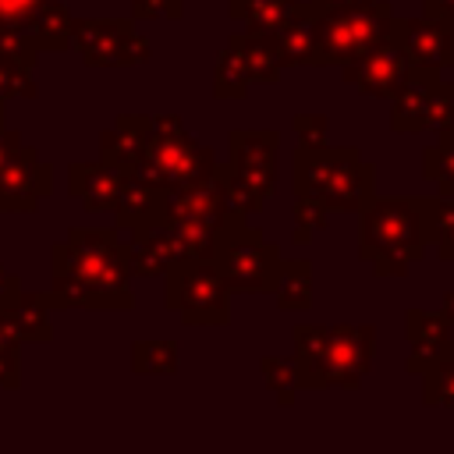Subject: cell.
Masks as SVG:
<instances>
[{"mask_svg":"<svg viewBox=\"0 0 454 454\" xmlns=\"http://www.w3.org/2000/svg\"><path fill=\"white\" fill-rule=\"evenodd\" d=\"M177 259L170 238L163 227H145V231H128V266L131 277H163L167 266Z\"/></svg>","mask_w":454,"mask_h":454,"instance_id":"22","label":"cell"},{"mask_svg":"<svg viewBox=\"0 0 454 454\" xmlns=\"http://www.w3.org/2000/svg\"><path fill=\"white\" fill-rule=\"evenodd\" d=\"M390 21H394V7L387 0H365L344 7L316 4L312 67H344L348 60L369 53L372 46L390 39Z\"/></svg>","mask_w":454,"mask_h":454,"instance_id":"5","label":"cell"},{"mask_svg":"<svg viewBox=\"0 0 454 454\" xmlns=\"http://www.w3.org/2000/svg\"><path fill=\"white\" fill-rule=\"evenodd\" d=\"M149 131H153V117H145V114H121L114 121V128H106L99 135V160L110 163L114 170L128 174L135 167V160L142 156V149L149 142Z\"/></svg>","mask_w":454,"mask_h":454,"instance_id":"17","label":"cell"},{"mask_svg":"<svg viewBox=\"0 0 454 454\" xmlns=\"http://www.w3.org/2000/svg\"><path fill=\"white\" fill-rule=\"evenodd\" d=\"M259 369H262V380L266 387L273 390L277 404L280 408H291L298 401V376H294V362L291 358H280V355H262L259 358Z\"/></svg>","mask_w":454,"mask_h":454,"instance_id":"34","label":"cell"},{"mask_svg":"<svg viewBox=\"0 0 454 454\" xmlns=\"http://www.w3.org/2000/svg\"><path fill=\"white\" fill-rule=\"evenodd\" d=\"M422 177L436 184L440 195H454V138L440 135L422 149Z\"/></svg>","mask_w":454,"mask_h":454,"instance_id":"31","label":"cell"},{"mask_svg":"<svg viewBox=\"0 0 454 454\" xmlns=\"http://www.w3.org/2000/svg\"><path fill=\"white\" fill-rule=\"evenodd\" d=\"M298 0H227V14L245 25V32L273 35Z\"/></svg>","mask_w":454,"mask_h":454,"instance_id":"27","label":"cell"},{"mask_svg":"<svg viewBox=\"0 0 454 454\" xmlns=\"http://www.w3.org/2000/svg\"><path fill=\"white\" fill-rule=\"evenodd\" d=\"M71 25H74L71 11H67L60 0H46V4L35 11V18H32L28 35H32V43L39 46V53H60V50L71 46Z\"/></svg>","mask_w":454,"mask_h":454,"instance_id":"25","label":"cell"},{"mask_svg":"<svg viewBox=\"0 0 454 454\" xmlns=\"http://www.w3.org/2000/svg\"><path fill=\"white\" fill-rule=\"evenodd\" d=\"M422 404L426 408H454V355L422 372Z\"/></svg>","mask_w":454,"mask_h":454,"instance_id":"35","label":"cell"},{"mask_svg":"<svg viewBox=\"0 0 454 454\" xmlns=\"http://www.w3.org/2000/svg\"><path fill=\"white\" fill-rule=\"evenodd\" d=\"M227 46L241 57V64H245V71H248V78L252 82H277L280 78V71H284V64H280V53H277V43H273V35H262V32H231L227 35Z\"/></svg>","mask_w":454,"mask_h":454,"instance_id":"23","label":"cell"},{"mask_svg":"<svg viewBox=\"0 0 454 454\" xmlns=\"http://www.w3.org/2000/svg\"><path fill=\"white\" fill-rule=\"evenodd\" d=\"M248 85H252V78H248L241 57L231 46H223V53L216 60V71H213V96L216 99H245Z\"/></svg>","mask_w":454,"mask_h":454,"instance_id":"33","label":"cell"},{"mask_svg":"<svg viewBox=\"0 0 454 454\" xmlns=\"http://www.w3.org/2000/svg\"><path fill=\"white\" fill-rule=\"evenodd\" d=\"M291 216H294L291 241H294V245H309L312 231H323V227H326L330 209H326V202H323V199H312V195H294Z\"/></svg>","mask_w":454,"mask_h":454,"instance_id":"36","label":"cell"},{"mask_svg":"<svg viewBox=\"0 0 454 454\" xmlns=\"http://www.w3.org/2000/svg\"><path fill=\"white\" fill-rule=\"evenodd\" d=\"M21 333H18V323L7 309H0V351H21Z\"/></svg>","mask_w":454,"mask_h":454,"instance_id":"42","label":"cell"},{"mask_svg":"<svg viewBox=\"0 0 454 454\" xmlns=\"http://www.w3.org/2000/svg\"><path fill=\"white\" fill-rule=\"evenodd\" d=\"M209 259L231 294H273L284 266L280 248L238 209H227V216L220 220Z\"/></svg>","mask_w":454,"mask_h":454,"instance_id":"3","label":"cell"},{"mask_svg":"<svg viewBox=\"0 0 454 454\" xmlns=\"http://www.w3.org/2000/svg\"><path fill=\"white\" fill-rule=\"evenodd\" d=\"M376 355V326L372 323H337L326 326V355H323V383L358 390L372 369Z\"/></svg>","mask_w":454,"mask_h":454,"instance_id":"10","label":"cell"},{"mask_svg":"<svg viewBox=\"0 0 454 454\" xmlns=\"http://www.w3.org/2000/svg\"><path fill=\"white\" fill-rule=\"evenodd\" d=\"M277 145L280 135L270 128H234L227 135V163L213 167L227 206L252 216L266 206L277 184Z\"/></svg>","mask_w":454,"mask_h":454,"instance_id":"4","label":"cell"},{"mask_svg":"<svg viewBox=\"0 0 454 454\" xmlns=\"http://www.w3.org/2000/svg\"><path fill=\"white\" fill-rule=\"evenodd\" d=\"M294 337V376L301 390H326L323 383V355H326V326L323 323H298Z\"/></svg>","mask_w":454,"mask_h":454,"instance_id":"21","label":"cell"},{"mask_svg":"<svg viewBox=\"0 0 454 454\" xmlns=\"http://www.w3.org/2000/svg\"><path fill=\"white\" fill-rule=\"evenodd\" d=\"M330 160H333V145H305L298 142L291 153V188L294 195H312L323 199L326 177H330Z\"/></svg>","mask_w":454,"mask_h":454,"instance_id":"24","label":"cell"},{"mask_svg":"<svg viewBox=\"0 0 454 454\" xmlns=\"http://www.w3.org/2000/svg\"><path fill=\"white\" fill-rule=\"evenodd\" d=\"M131 369L138 376H174L177 372V348L174 340H135L131 344Z\"/></svg>","mask_w":454,"mask_h":454,"instance_id":"32","label":"cell"},{"mask_svg":"<svg viewBox=\"0 0 454 454\" xmlns=\"http://www.w3.org/2000/svg\"><path fill=\"white\" fill-rule=\"evenodd\" d=\"M404 340H408L404 372H411V376H422L429 365L454 355V326L447 323L443 312L408 309L404 312Z\"/></svg>","mask_w":454,"mask_h":454,"instance_id":"14","label":"cell"},{"mask_svg":"<svg viewBox=\"0 0 454 454\" xmlns=\"http://www.w3.org/2000/svg\"><path fill=\"white\" fill-rule=\"evenodd\" d=\"M291 131L298 135V142L305 145H326L330 138V121L323 114H294L291 117Z\"/></svg>","mask_w":454,"mask_h":454,"instance_id":"40","label":"cell"},{"mask_svg":"<svg viewBox=\"0 0 454 454\" xmlns=\"http://www.w3.org/2000/svg\"><path fill=\"white\" fill-rule=\"evenodd\" d=\"M213 167H216V153L209 145H199L184 131L177 114H160V117H153L149 142L128 174H135L138 181H145L153 188L170 192L181 184L206 181L213 174Z\"/></svg>","mask_w":454,"mask_h":454,"instance_id":"6","label":"cell"},{"mask_svg":"<svg viewBox=\"0 0 454 454\" xmlns=\"http://www.w3.org/2000/svg\"><path fill=\"white\" fill-rule=\"evenodd\" d=\"M0 57H7V60H14V64L32 71L35 60H39V46L32 43L28 32H0Z\"/></svg>","mask_w":454,"mask_h":454,"instance_id":"39","label":"cell"},{"mask_svg":"<svg viewBox=\"0 0 454 454\" xmlns=\"http://www.w3.org/2000/svg\"><path fill=\"white\" fill-rule=\"evenodd\" d=\"M43 4L46 0H0V32H28Z\"/></svg>","mask_w":454,"mask_h":454,"instance_id":"38","label":"cell"},{"mask_svg":"<svg viewBox=\"0 0 454 454\" xmlns=\"http://www.w3.org/2000/svg\"><path fill=\"white\" fill-rule=\"evenodd\" d=\"M277 53L284 67H312V50H316V4L298 0L294 11L280 21L273 32Z\"/></svg>","mask_w":454,"mask_h":454,"instance_id":"20","label":"cell"},{"mask_svg":"<svg viewBox=\"0 0 454 454\" xmlns=\"http://www.w3.org/2000/svg\"><path fill=\"white\" fill-rule=\"evenodd\" d=\"M376 195V167L362 160L355 145H333L330 177L323 188V202L330 213H358Z\"/></svg>","mask_w":454,"mask_h":454,"instance_id":"12","label":"cell"},{"mask_svg":"<svg viewBox=\"0 0 454 454\" xmlns=\"http://www.w3.org/2000/svg\"><path fill=\"white\" fill-rule=\"evenodd\" d=\"M160 227H163V234L170 238L177 259H209L216 227H209V223H202V220H174V216L163 220Z\"/></svg>","mask_w":454,"mask_h":454,"instance_id":"29","label":"cell"},{"mask_svg":"<svg viewBox=\"0 0 454 454\" xmlns=\"http://www.w3.org/2000/svg\"><path fill=\"white\" fill-rule=\"evenodd\" d=\"M121 170H114L110 163L96 160V163H71L67 167V192L74 199H82V206L89 213H114L117 192H121Z\"/></svg>","mask_w":454,"mask_h":454,"instance_id":"19","label":"cell"},{"mask_svg":"<svg viewBox=\"0 0 454 454\" xmlns=\"http://www.w3.org/2000/svg\"><path fill=\"white\" fill-rule=\"evenodd\" d=\"M50 309H131V266L128 241H121L117 227L89 231L71 227L64 241L50 252Z\"/></svg>","mask_w":454,"mask_h":454,"instance_id":"1","label":"cell"},{"mask_svg":"<svg viewBox=\"0 0 454 454\" xmlns=\"http://www.w3.org/2000/svg\"><path fill=\"white\" fill-rule=\"evenodd\" d=\"M25 142H21V135L18 131H7V128H0V170L11 163V156L21 149Z\"/></svg>","mask_w":454,"mask_h":454,"instance_id":"44","label":"cell"},{"mask_svg":"<svg viewBox=\"0 0 454 454\" xmlns=\"http://www.w3.org/2000/svg\"><path fill=\"white\" fill-rule=\"evenodd\" d=\"M426 245H433L436 259L454 262V195H440L429 202Z\"/></svg>","mask_w":454,"mask_h":454,"instance_id":"30","label":"cell"},{"mask_svg":"<svg viewBox=\"0 0 454 454\" xmlns=\"http://www.w3.org/2000/svg\"><path fill=\"white\" fill-rule=\"evenodd\" d=\"M71 46L89 67H135L149 60V39L131 18H74Z\"/></svg>","mask_w":454,"mask_h":454,"instance_id":"9","label":"cell"},{"mask_svg":"<svg viewBox=\"0 0 454 454\" xmlns=\"http://www.w3.org/2000/svg\"><path fill=\"white\" fill-rule=\"evenodd\" d=\"M184 0H131V21H156V18H181Z\"/></svg>","mask_w":454,"mask_h":454,"instance_id":"41","label":"cell"},{"mask_svg":"<svg viewBox=\"0 0 454 454\" xmlns=\"http://www.w3.org/2000/svg\"><path fill=\"white\" fill-rule=\"evenodd\" d=\"M18 294H21V280L0 266V309H11Z\"/></svg>","mask_w":454,"mask_h":454,"instance_id":"43","label":"cell"},{"mask_svg":"<svg viewBox=\"0 0 454 454\" xmlns=\"http://www.w3.org/2000/svg\"><path fill=\"white\" fill-rule=\"evenodd\" d=\"M440 312H443V316H447V323L454 326V284H450V291L443 294V305H440Z\"/></svg>","mask_w":454,"mask_h":454,"instance_id":"46","label":"cell"},{"mask_svg":"<svg viewBox=\"0 0 454 454\" xmlns=\"http://www.w3.org/2000/svg\"><path fill=\"white\" fill-rule=\"evenodd\" d=\"M390 39L404 50L408 64L447 71L454 67V21L447 18H394Z\"/></svg>","mask_w":454,"mask_h":454,"instance_id":"11","label":"cell"},{"mask_svg":"<svg viewBox=\"0 0 454 454\" xmlns=\"http://www.w3.org/2000/svg\"><path fill=\"white\" fill-rule=\"evenodd\" d=\"M7 312L14 316L21 340H28V344H46V340H53L50 301H46L43 291H25V287H21V294L14 298V305H11Z\"/></svg>","mask_w":454,"mask_h":454,"instance_id":"26","label":"cell"},{"mask_svg":"<svg viewBox=\"0 0 454 454\" xmlns=\"http://www.w3.org/2000/svg\"><path fill=\"white\" fill-rule=\"evenodd\" d=\"M227 195L220 188V181L209 174L206 181H195V184H181V188H170L163 195V220H202L209 227H220V220L227 216Z\"/></svg>","mask_w":454,"mask_h":454,"instance_id":"16","label":"cell"},{"mask_svg":"<svg viewBox=\"0 0 454 454\" xmlns=\"http://www.w3.org/2000/svg\"><path fill=\"white\" fill-rule=\"evenodd\" d=\"M340 71H344V82L355 85L362 96L390 99V96L397 92L404 71H408V57H404V50H401L394 39H387V43L372 46L369 53L348 60Z\"/></svg>","mask_w":454,"mask_h":454,"instance_id":"15","label":"cell"},{"mask_svg":"<svg viewBox=\"0 0 454 454\" xmlns=\"http://www.w3.org/2000/svg\"><path fill=\"white\" fill-rule=\"evenodd\" d=\"M436 131H440V135H450V138H454V103H450V110H447V117H443V124H440Z\"/></svg>","mask_w":454,"mask_h":454,"instance_id":"47","label":"cell"},{"mask_svg":"<svg viewBox=\"0 0 454 454\" xmlns=\"http://www.w3.org/2000/svg\"><path fill=\"white\" fill-rule=\"evenodd\" d=\"M163 188H153L145 181H138L135 174L121 177V192L114 202V216L121 231H145V227H160L163 223Z\"/></svg>","mask_w":454,"mask_h":454,"instance_id":"18","label":"cell"},{"mask_svg":"<svg viewBox=\"0 0 454 454\" xmlns=\"http://www.w3.org/2000/svg\"><path fill=\"white\" fill-rule=\"evenodd\" d=\"M450 103H454V82H447L436 67L408 64L397 92L390 96V128L401 135L440 128Z\"/></svg>","mask_w":454,"mask_h":454,"instance_id":"8","label":"cell"},{"mask_svg":"<svg viewBox=\"0 0 454 454\" xmlns=\"http://www.w3.org/2000/svg\"><path fill=\"white\" fill-rule=\"evenodd\" d=\"M426 195H372L358 209V255L376 277H404L426 255Z\"/></svg>","mask_w":454,"mask_h":454,"instance_id":"2","label":"cell"},{"mask_svg":"<svg viewBox=\"0 0 454 454\" xmlns=\"http://www.w3.org/2000/svg\"><path fill=\"white\" fill-rule=\"evenodd\" d=\"M0 128H4V99H0Z\"/></svg>","mask_w":454,"mask_h":454,"instance_id":"49","label":"cell"},{"mask_svg":"<svg viewBox=\"0 0 454 454\" xmlns=\"http://www.w3.org/2000/svg\"><path fill=\"white\" fill-rule=\"evenodd\" d=\"M163 280V301L184 326L231 323V287L216 273L213 259H174Z\"/></svg>","mask_w":454,"mask_h":454,"instance_id":"7","label":"cell"},{"mask_svg":"<svg viewBox=\"0 0 454 454\" xmlns=\"http://www.w3.org/2000/svg\"><path fill=\"white\" fill-rule=\"evenodd\" d=\"M316 4H326V7H344V4H365V0H316Z\"/></svg>","mask_w":454,"mask_h":454,"instance_id":"48","label":"cell"},{"mask_svg":"<svg viewBox=\"0 0 454 454\" xmlns=\"http://www.w3.org/2000/svg\"><path fill=\"white\" fill-rule=\"evenodd\" d=\"M422 14L454 21V0H422Z\"/></svg>","mask_w":454,"mask_h":454,"instance_id":"45","label":"cell"},{"mask_svg":"<svg viewBox=\"0 0 454 454\" xmlns=\"http://www.w3.org/2000/svg\"><path fill=\"white\" fill-rule=\"evenodd\" d=\"M0 99H35V82H32V71L0 57Z\"/></svg>","mask_w":454,"mask_h":454,"instance_id":"37","label":"cell"},{"mask_svg":"<svg viewBox=\"0 0 454 454\" xmlns=\"http://www.w3.org/2000/svg\"><path fill=\"white\" fill-rule=\"evenodd\" d=\"M53 192V170L32 145H21L0 170V213H32Z\"/></svg>","mask_w":454,"mask_h":454,"instance_id":"13","label":"cell"},{"mask_svg":"<svg viewBox=\"0 0 454 454\" xmlns=\"http://www.w3.org/2000/svg\"><path fill=\"white\" fill-rule=\"evenodd\" d=\"M280 312H298L312 305V262L309 259H284L280 280L273 287Z\"/></svg>","mask_w":454,"mask_h":454,"instance_id":"28","label":"cell"}]
</instances>
